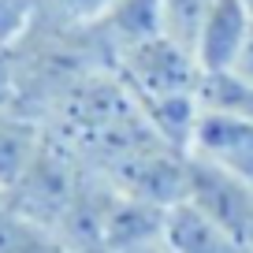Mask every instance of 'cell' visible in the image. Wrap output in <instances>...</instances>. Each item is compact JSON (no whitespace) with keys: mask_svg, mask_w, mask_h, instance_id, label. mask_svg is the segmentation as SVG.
Masks as SVG:
<instances>
[{"mask_svg":"<svg viewBox=\"0 0 253 253\" xmlns=\"http://www.w3.org/2000/svg\"><path fill=\"white\" fill-rule=\"evenodd\" d=\"M186 205H194L201 216L223 227L231 238L253 250V182L235 171L190 157L186 164Z\"/></svg>","mask_w":253,"mask_h":253,"instance_id":"obj_1","label":"cell"},{"mask_svg":"<svg viewBox=\"0 0 253 253\" xmlns=\"http://www.w3.org/2000/svg\"><path fill=\"white\" fill-rule=\"evenodd\" d=\"M93 45L101 48V56L108 60V67L123 52L145 45L153 38H168L164 34V11L160 0H116L93 26H86Z\"/></svg>","mask_w":253,"mask_h":253,"instance_id":"obj_2","label":"cell"},{"mask_svg":"<svg viewBox=\"0 0 253 253\" xmlns=\"http://www.w3.org/2000/svg\"><path fill=\"white\" fill-rule=\"evenodd\" d=\"M190 157L209 160V164L253 182V119L201 112L194 138H190Z\"/></svg>","mask_w":253,"mask_h":253,"instance_id":"obj_3","label":"cell"},{"mask_svg":"<svg viewBox=\"0 0 253 253\" xmlns=\"http://www.w3.org/2000/svg\"><path fill=\"white\" fill-rule=\"evenodd\" d=\"M250 26H253V15L246 11L242 0H216L198 30V41H194V56H198L201 71H227L235 63L238 48H242L246 34H250Z\"/></svg>","mask_w":253,"mask_h":253,"instance_id":"obj_4","label":"cell"},{"mask_svg":"<svg viewBox=\"0 0 253 253\" xmlns=\"http://www.w3.org/2000/svg\"><path fill=\"white\" fill-rule=\"evenodd\" d=\"M48 138V126L15 101H0V194H8Z\"/></svg>","mask_w":253,"mask_h":253,"instance_id":"obj_5","label":"cell"},{"mask_svg":"<svg viewBox=\"0 0 253 253\" xmlns=\"http://www.w3.org/2000/svg\"><path fill=\"white\" fill-rule=\"evenodd\" d=\"M164 246L168 253H253L238 238H231L223 227H216L209 216H201L194 205L179 201L164 216Z\"/></svg>","mask_w":253,"mask_h":253,"instance_id":"obj_6","label":"cell"},{"mask_svg":"<svg viewBox=\"0 0 253 253\" xmlns=\"http://www.w3.org/2000/svg\"><path fill=\"white\" fill-rule=\"evenodd\" d=\"M198 101H201V112L253 119V82H246L235 71H205Z\"/></svg>","mask_w":253,"mask_h":253,"instance_id":"obj_7","label":"cell"},{"mask_svg":"<svg viewBox=\"0 0 253 253\" xmlns=\"http://www.w3.org/2000/svg\"><path fill=\"white\" fill-rule=\"evenodd\" d=\"M34 4H38V23L67 26V30H86L116 0H34Z\"/></svg>","mask_w":253,"mask_h":253,"instance_id":"obj_8","label":"cell"},{"mask_svg":"<svg viewBox=\"0 0 253 253\" xmlns=\"http://www.w3.org/2000/svg\"><path fill=\"white\" fill-rule=\"evenodd\" d=\"M212 4H216V0H160V11H164V34L194 52L198 30H201V23H205V15H209Z\"/></svg>","mask_w":253,"mask_h":253,"instance_id":"obj_9","label":"cell"},{"mask_svg":"<svg viewBox=\"0 0 253 253\" xmlns=\"http://www.w3.org/2000/svg\"><path fill=\"white\" fill-rule=\"evenodd\" d=\"M34 23H38L34 0H0V52H11L15 45H23Z\"/></svg>","mask_w":253,"mask_h":253,"instance_id":"obj_10","label":"cell"},{"mask_svg":"<svg viewBox=\"0 0 253 253\" xmlns=\"http://www.w3.org/2000/svg\"><path fill=\"white\" fill-rule=\"evenodd\" d=\"M11 253H75V250L63 235H56V231H48V227L30 220L26 231L19 235V242L11 246Z\"/></svg>","mask_w":253,"mask_h":253,"instance_id":"obj_11","label":"cell"},{"mask_svg":"<svg viewBox=\"0 0 253 253\" xmlns=\"http://www.w3.org/2000/svg\"><path fill=\"white\" fill-rule=\"evenodd\" d=\"M227 71H235V75H242L246 82H253V26H250V34H246V41H242V48H238V56H235V63H231Z\"/></svg>","mask_w":253,"mask_h":253,"instance_id":"obj_12","label":"cell"},{"mask_svg":"<svg viewBox=\"0 0 253 253\" xmlns=\"http://www.w3.org/2000/svg\"><path fill=\"white\" fill-rule=\"evenodd\" d=\"M123 253H168V246H164V238H157V242H149V246H138V250H123Z\"/></svg>","mask_w":253,"mask_h":253,"instance_id":"obj_13","label":"cell"},{"mask_svg":"<svg viewBox=\"0 0 253 253\" xmlns=\"http://www.w3.org/2000/svg\"><path fill=\"white\" fill-rule=\"evenodd\" d=\"M242 4H246V11H250V15H253V0H242Z\"/></svg>","mask_w":253,"mask_h":253,"instance_id":"obj_14","label":"cell"}]
</instances>
